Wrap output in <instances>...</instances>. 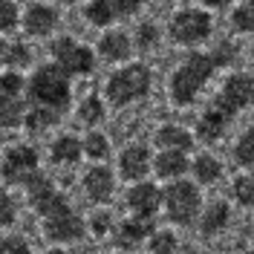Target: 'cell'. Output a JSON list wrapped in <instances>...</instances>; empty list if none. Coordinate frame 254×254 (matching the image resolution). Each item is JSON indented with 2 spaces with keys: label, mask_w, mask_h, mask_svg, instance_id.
<instances>
[{
  "label": "cell",
  "mask_w": 254,
  "mask_h": 254,
  "mask_svg": "<svg viewBox=\"0 0 254 254\" xmlns=\"http://www.w3.org/2000/svg\"><path fill=\"white\" fill-rule=\"evenodd\" d=\"M217 72V64L208 52H190L185 61L174 69V75L168 81V93L171 101L179 107L193 104V98L202 93V87L208 84V78Z\"/></svg>",
  "instance_id": "obj_1"
},
{
  "label": "cell",
  "mask_w": 254,
  "mask_h": 254,
  "mask_svg": "<svg viewBox=\"0 0 254 254\" xmlns=\"http://www.w3.org/2000/svg\"><path fill=\"white\" fill-rule=\"evenodd\" d=\"M29 98L41 107L64 113L69 107L72 98V87H69V75L64 72L58 64H44L35 69V75L29 78Z\"/></svg>",
  "instance_id": "obj_2"
},
{
  "label": "cell",
  "mask_w": 254,
  "mask_h": 254,
  "mask_svg": "<svg viewBox=\"0 0 254 254\" xmlns=\"http://www.w3.org/2000/svg\"><path fill=\"white\" fill-rule=\"evenodd\" d=\"M153 87V75L144 64H127L125 69L113 72L107 81V101L116 107H125L130 101H139L150 93Z\"/></svg>",
  "instance_id": "obj_3"
},
{
  "label": "cell",
  "mask_w": 254,
  "mask_h": 254,
  "mask_svg": "<svg viewBox=\"0 0 254 254\" xmlns=\"http://www.w3.org/2000/svg\"><path fill=\"white\" fill-rule=\"evenodd\" d=\"M199 205H202V199H199V188L193 182L174 179L162 190V208H165L168 220L176 225H190L199 217Z\"/></svg>",
  "instance_id": "obj_4"
},
{
  "label": "cell",
  "mask_w": 254,
  "mask_h": 254,
  "mask_svg": "<svg viewBox=\"0 0 254 254\" xmlns=\"http://www.w3.org/2000/svg\"><path fill=\"white\" fill-rule=\"evenodd\" d=\"M214 107H220L231 122L243 110L254 107V72H234L222 81L220 93L214 95Z\"/></svg>",
  "instance_id": "obj_5"
},
{
  "label": "cell",
  "mask_w": 254,
  "mask_h": 254,
  "mask_svg": "<svg viewBox=\"0 0 254 254\" xmlns=\"http://www.w3.org/2000/svg\"><path fill=\"white\" fill-rule=\"evenodd\" d=\"M211 29H214L211 15L202 12V9H182L171 20V38L179 47L193 49V47H199V44H205L208 38H211Z\"/></svg>",
  "instance_id": "obj_6"
},
{
  "label": "cell",
  "mask_w": 254,
  "mask_h": 254,
  "mask_svg": "<svg viewBox=\"0 0 254 254\" xmlns=\"http://www.w3.org/2000/svg\"><path fill=\"white\" fill-rule=\"evenodd\" d=\"M52 58L66 75H90L95 69V52L72 38H58L52 44Z\"/></svg>",
  "instance_id": "obj_7"
},
{
  "label": "cell",
  "mask_w": 254,
  "mask_h": 254,
  "mask_svg": "<svg viewBox=\"0 0 254 254\" xmlns=\"http://www.w3.org/2000/svg\"><path fill=\"white\" fill-rule=\"evenodd\" d=\"M38 150L29 147V144H12L6 153H3V162H0V176L12 185H23L35 171H38Z\"/></svg>",
  "instance_id": "obj_8"
},
{
  "label": "cell",
  "mask_w": 254,
  "mask_h": 254,
  "mask_svg": "<svg viewBox=\"0 0 254 254\" xmlns=\"http://www.w3.org/2000/svg\"><path fill=\"white\" fill-rule=\"evenodd\" d=\"M41 222H44L47 240H55V243H75V240H81L84 231H87L84 220L72 211V205H64V208H58L55 214L41 217Z\"/></svg>",
  "instance_id": "obj_9"
},
{
  "label": "cell",
  "mask_w": 254,
  "mask_h": 254,
  "mask_svg": "<svg viewBox=\"0 0 254 254\" xmlns=\"http://www.w3.org/2000/svg\"><path fill=\"white\" fill-rule=\"evenodd\" d=\"M127 208L133 211V217H144V220H153L162 208V190L153 182H136L133 188L127 190Z\"/></svg>",
  "instance_id": "obj_10"
},
{
  "label": "cell",
  "mask_w": 254,
  "mask_h": 254,
  "mask_svg": "<svg viewBox=\"0 0 254 254\" xmlns=\"http://www.w3.org/2000/svg\"><path fill=\"white\" fill-rule=\"evenodd\" d=\"M113 190H116V176H113L110 168L95 165V168L87 171V176H84V193H87V199H90V202H95V205L110 202Z\"/></svg>",
  "instance_id": "obj_11"
},
{
  "label": "cell",
  "mask_w": 254,
  "mask_h": 254,
  "mask_svg": "<svg viewBox=\"0 0 254 254\" xmlns=\"http://www.w3.org/2000/svg\"><path fill=\"white\" fill-rule=\"evenodd\" d=\"M147 168H150V150L144 144H127L119 156V174L130 179V182H139L147 176Z\"/></svg>",
  "instance_id": "obj_12"
},
{
  "label": "cell",
  "mask_w": 254,
  "mask_h": 254,
  "mask_svg": "<svg viewBox=\"0 0 254 254\" xmlns=\"http://www.w3.org/2000/svg\"><path fill=\"white\" fill-rule=\"evenodd\" d=\"M20 23H23V29L29 32L32 38H44L49 32H55V26H58V12L52 6H47V3H32Z\"/></svg>",
  "instance_id": "obj_13"
},
{
  "label": "cell",
  "mask_w": 254,
  "mask_h": 254,
  "mask_svg": "<svg viewBox=\"0 0 254 254\" xmlns=\"http://www.w3.org/2000/svg\"><path fill=\"white\" fill-rule=\"evenodd\" d=\"M228 125H231V119H228L220 107H214V104H211L208 110H202L199 122H196V136H199L202 142L214 144V142H220L222 136H225Z\"/></svg>",
  "instance_id": "obj_14"
},
{
  "label": "cell",
  "mask_w": 254,
  "mask_h": 254,
  "mask_svg": "<svg viewBox=\"0 0 254 254\" xmlns=\"http://www.w3.org/2000/svg\"><path fill=\"white\" fill-rule=\"evenodd\" d=\"M153 234V220L144 217H127L119 228H116V243L122 249H136L142 240H147Z\"/></svg>",
  "instance_id": "obj_15"
},
{
  "label": "cell",
  "mask_w": 254,
  "mask_h": 254,
  "mask_svg": "<svg viewBox=\"0 0 254 254\" xmlns=\"http://www.w3.org/2000/svg\"><path fill=\"white\" fill-rule=\"evenodd\" d=\"M29 110V101L23 93H0V125L15 130L23 125V116Z\"/></svg>",
  "instance_id": "obj_16"
},
{
  "label": "cell",
  "mask_w": 254,
  "mask_h": 254,
  "mask_svg": "<svg viewBox=\"0 0 254 254\" xmlns=\"http://www.w3.org/2000/svg\"><path fill=\"white\" fill-rule=\"evenodd\" d=\"M150 165H153L156 176H162V179H179L190 168L188 156L182 150H162L156 159H150Z\"/></svg>",
  "instance_id": "obj_17"
},
{
  "label": "cell",
  "mask_w": 254,
  "mask_h": 254,
  "mask_svg": "<svg viewBox=\"0 0 254 254\" xmlns=\"http://www.w3.org/2000/svg\"><path fill=\"white\" fill-rule=\"evenodd\" d=\"M130 49H133V41L119 29L107 32V35L98 41V52H101L104 61H127V58H130Z\"/></svg>",
  "instance_id": "obj_18"
},
{
  "label": "cell",
  "mask_w": 254,
  "mask_h": 254,
  "mask_svg": "<svg viewBox=\"0 0 254 254\" xmlns=\"http://www.w3.org/2000/svg\"><path fill=\"white\" fill-rule=\"evenodd\" d=\"M228 217H231L228 202L217 199V202H211V205L199 214V231H202L205 237H214V234H220L222 228L228 225Z\"/></svg>",
  "instance_id": "obj_19"
},
{
  "label": "cell",
  "mask_w": 254,
  "mask_h": 254,
  "mask_svg": "<svg viewBox=\"0 0 254 254\" xmlns=\"http://www.w3.org/2000/svg\"><path fill=\"white\" fill-rule=\"evenodd\" d=\"M156 147L188 153L190 147H193V136H190L185 127H179V125H165V127H159L156 130Z\"/></svg>",
  "instance_id": "obj_20"
},
{
  "label": "cell",
  "mask_w": 254,
  "mask_h": 254,
  "mask_svg": "<svg viewBox=\"0 0 254 254\" xmlns=\"http://www.w3.org/2000/svg\"><path fill=\"white\" fill-rule=\"evenodd\" d=\"M190 171H193V179H196L199 185H214L222 176V162L217 156H211V153H202V156L193 159Z\"/></svg>",
  "instance_id": "obj_21"
},
{
  "label": "cell",
  "mask_w": 254,
  "mask_h": 254,
  "mask_svg": "<svg viewBox=\"0 0 254 254\" xmlns=\"http://www.w3.org/2000/svg\"><path fill=\"white\" fill-rule=\"evenodd\" d=\"M49 153H52V162H61V165H75L84 156L81 142L75 136H58L52 142V147H49Z\"/></svg>",
  "instance_id": "obj_22"
},
{
  "label": "cell",
  "mask_w": 254,
  "mask_h": 254,
  "mask_svg": "<svg viewBox=\"0 0 254 254\" xmlns=\"http://www.w3.org/2000/svg\"><path fill=\"white\" fill-rule=\"evenodd\" d=\"M58 116H61L58 110H49V107H41V104H32L29 110H26V116H23V125H26L29 133H44V130H49L52 125H58Z\"/></svg>",
  "instance_id": "obj_23"
},
{
  "label": "cell",
  "mask_w": 254,
  "mask_h": 254,
  "mask_svg": "<svg viewBox=\"0 0 254 254\" xmlns=\"http://www.w3.org/2000/svg\"><path fill=\"white\" fill-rule=\"evenodd\" d=\"M84 17H87L93 26H110V23L119 20L116 12H113V6H110V0H90V3L84 6Z\"/></svg>",
  "instance_id": "obj_24"
},
{
  "label": "cell",
  "mask_w": 254,
  "mask_h": 254,
  "mask_svg": "<svg viewBox=\"0 0 254 254\" xmlns=\"http://www.w3.org/2000/svg\"><path fill=\"white\" fill-rule=\"evenodd\" d=\"M81 150H84V156L101 162V159L110 156V139H107L101 130H90V133H87V139L81 142Z\"/></svg>",
  "instance_id": "obj_25"
},
{
  "label": "cell",
  "mask_w": 254,
  "mask_h": 254,
  "mask_svg": "<svg viewBox=\"0 0 254 254\" xmlns=\"http://www.w3.org/2000/svg\"><path fill=\"white\" fill-rule=\"evenodd\" d=\"M78 119L84 125H101L104 122V104L98 95H87L78 107Z\"/></svg>",
  "instance_id": "obj_26"
},
{
  "label": "cell",
  "mask_w": 254,
  "mask_h": 254,
  "mask_svg": "<svg viewBox=\"0 0 254 254\" xmlns=\"http://www.w3.org/2000/svg\"><path fill=\"white\" fill-rule=\"evenodd\" d=\"M234 159H237L243 168H252L254 165V125L237 139V144H234Z\"/></svg>",
  "instance_id": "obj_27"
},
{
  "label": "cell",
  "mask_w": 254,
  "mask_h": 254,
  "mask_svg": "<svg viewBox=\"0 0 254 254\" xmlns=\"http://www.w3.org/2000/svg\"><path fill=\"white\" fill-rule=\"evenodd\" d=\"M231 26L243 35H254V3H240L231 12Z\"/></svg>",
  "instance_id": "obj_28"
},
{
  "label": "cell",
  "mask_w": 254,
  "mask_h": 254,
  "mask_svg": "<svg viewBox=\"0 0 254 254\" xmlns=\"http://www.w3.org/2000/svg\"><path fill=\"white\" fill-rule=\"evenodd\" d=\"M231 193L240 205H254V176H237L231 185Z\"/></svg>",
  "instance_id": "obj_29"
},
{
  "label": "cell",
  "mask_w": 254,
  "mask_h": 254,
  "mask_svg": "<svg viewBox=\"0 0 254 254\" xmlns=\"http://www.w3.org/2000/svg\"><path fill=\"white\" fill-rule=\"evenodd\" d=\"M147 243H150V254H174L176 252V237L171 231H153L147 237Z\"/></svg>",
  "instance_id": "obj_30"
},
{
  "label": "cell",
  "mask_w": 254,
  "mask_h": 254,
  "mask_svg": "<svg viewBox=\"0 0 254 254\" xmlns=\"http://www.w3.org/2000/svg\"><path fill=\"white\" fill-rule=\"evenodd\" d=\"M156 44H159L156 23H139V29H136V49L139 52H147V49H153Z\"/></svg>",
  "instance_id": "obj_31"
},
{
  "label": "cell",
  "mask_w": 254,
  "mask_h": 254,
  "mask_svg": "<svg viewBox=\"0 0 254 254\" xmlns=\"http://www.w3.org/2000/svg\"><path fill=\"white\" fill-rule=\"evenodd\" d=\"M20 23V12L12 0H0V32H12Z\"/></svg>",
  "instance_id": "obj_32"
},
{
  "label": "cell",
  "mask_w": 254,
  "mask_h": 254,
  "mask_svg": "<svg viewBox=\"0 0 254 254\" xmlns=\"http://www.w3.org/2000/svg\"><path fill=\"white\" fill-rule=\"evenodd\" d=\"M84 225H87V231H90L93 237H104V234H110V228H113V214L98 211V214H93L90 222H84Z\"/></svg>",
  "instance_id": "obj_33"
},
{
  "label": "cell",
  "mask_w": 254,
  "mask_h": 254,
  "mask_svg": "<svg viewBox=\"0 0 254 254\" xmlns=\"http://www.w3.org/2000/svg\"><path fill=\"white\" fill-rule=\"evenodd\" d=\"M23 90H26V78L17 69H9L0 75V93H23Z\"/></svg>",
  "instance_id": "obj_34"
},
{
  "label": "cell",
  "mask_w": 254,
  "mask_h": 254,
  "mask_svg": "<svg viewBox=\"0 0 254 254\" xmlns=\"http://www.w3.org/2000/svg\"><path fill=\"white\" fill-rule=\"evenodd\" d=\"M0 254H29V243L20 234H9L0 240Z\"/></svg>",
  "instance_id": "obj_35"
},
{
  "label": "cell",
  "mask_w": 254,
  "mask_h": 254,
  "mask_svg": "<svg viewBox=\"0 0 254 254\" xmlns=\"http://www.w3.org/2000/svg\"><path fill=\"white\" fill-rule=\"evenodd\" d=\"M17 217V208H15V199L6 193V190H0V228H9Z\"/></svg>",
  "instance_id": "obj_36"
},
{
  "label": "cell",
  "mask_w": 254,
  "mask_h": 254,
  "mask_svg": "<svg viewBox=\"0 0 254 254\" xmlns=\"http://www.w3.org/2000/svg\"><path fill=\"white\" fill-rule=\"evenodd\" d=\"M211 58H214V64H217V69L220 66H228V64L237 58V49H234V44H228V41H222V44H217V49L214 52H208Z\"/></svg>",
  "instance_id": "obj_37"
},
{
  "label": "cell",
  "mask_w": 254,
  "mask_h": 254,
  "mask_svg": "<svg viewBox=\"0 0 254 254\" xmlns=\"http://www.w3.org/2000/svg\"><path fill=\"white\" fill-rule=\"evenodd\" d=\"M26 64H32L29 47L26 44H12V49H9V66L17 69V66H26Z\"/></svg>",
  "instance_id": "obj_38"
},
{
  "label": "cell",
  "mask_w": 254,
  "mask_h": 254,
  "mask_svg": "<svg viewBox=\"0 0 254 254\" xmlns=\"http://www.w3.org/2000/svg\"><path fill=\"white\" fill-rule=\"evenodd\" d=\"M110 6L116 12V17H130L144 6V0H110Z\"/></svg>",
  "instance_id": "obj_39"
},
{
  "label": "cell",
  "mask_w": 254,
  "mask_h": 254,
  "mask_svg": "<svg viewBox=\"0 0 254 254\" xmlns=\"http://www.w3.org/2000/svg\"><path fill=\"white\" fill-rule=\"evenodd\" d=\"M9 49H12V44L0 38V66H9Z\"/></svg>",
  "instance_id": "obj_40"
},
{
  "label": "cell",
  "mask_w": 254,
  "mask_h": 254,
  "mask_svg": "<svg viewBox=\"0 0 254 254\" xmlns=\"http://www.w3.org/2000/svg\"><path fill=\"white\" fill-rule=\"evenodd\" d=\"M199 3H202V6H208V9H225L231 0H199Z\"/></svg>",
  "instance_id": "obj_41"
},
{
  "label": "cell",
  "mask_w": 254,
  "mask_h": 254,
  "mask_svg": "<svg viewBox=\"0 0 254 254\" xmlns=\"http://www.w3.org/2000/svg\"><path fill=\"white\" fill-rule=\"evenodd\" d=\"M44 254H69L66 249H49V252H44Z\"/></svg>",
  "instance_id": "obj_42"
},
{
  "label": "cell",
  "mask_w": 254,
  "mask_h": 254,
  "mask_svg": "<svg viewBox=\"0 0 254 254\" xmlns=\"http://www.w3.org/2000/svg\"><path fill=\"white\" fill-rule=\"evenodd\" d=\"M52 3H75V0H52Z\"/></svg>",
  "instance_id": "obj_43"
},
{
  "label": "cell",
  "mask_w": 254,
  "mask_h": 254,
  "mask_svg": "<svg viewBox=\"0 0 254 254\" xmlns=\"http://www.w3.org/2000/svg\"><path fill=\"white\" fill-rule=\"evenodd\" d=\"M249 61H252V66H254V47H252V55H249Z\"/></svg>",
  "instance_id": "obj_44"
},
{
  "label": "cell",
  "mask_w": 254,
  "mask_h": 254,
  "mask_svg": "<svg viewBox=\"0 0 254 254\" xmlns=\"http://www.w3.org/2000/svg\"><path fill=\"white\" fill-rule=\"evenodd\" d=\"M179 3H188V0H179Z\"/></svg>",
  "instance_id": "obj_45"
},
{
  "label": "cell",
  "mask_w": 254,
  "mask_h": 254,
  "mask_svg": "<svg viewBox=\"0 0 254 254\" xmlns=\"http://www.w3.org/2000/svg\"><path fill=\"white\" fill-rule=\"evenodd\" d=\"M249 3H254V0H249Z\"/></svg>",
  "instance_id": "obj_46"
}]
</instances>
